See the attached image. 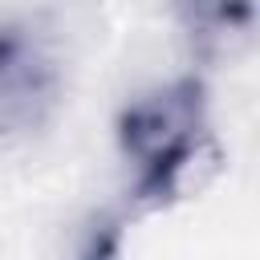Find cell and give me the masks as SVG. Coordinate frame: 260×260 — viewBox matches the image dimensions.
Listing matches in <instances>:
<instances>
[{"label":"cell","mask_w":260,"mask_h":260,"mask_svg":"<svg viewBox=\"0 0 260 260\" xmlns=\"http://www.w3.org/2000/svg\"><path fill=\"white\" fill-rule=\"evenodd\" d=\"M114 138L134 171L130 199L138 207H167L191 195L223 158L207 118V85L195 73L130 98L118 110Z\"/></svg>","instance_id":"cell-1"},{"label":"cell","mask_w":260,"mask_h":260,"mask_svg":"<svg viewBox=\"0 0 260 260\" xmlns=\"http://www.w3.org/2000/svg\"><path fill=\"white\" fill-rule=\"evenodd\" d=\"M65 98V65L32 20L0 24V150L41 134Z\"/></svg>","instance_id":"cell-2"},{"label":"cell","mask_w":260,"mask_h":260,"mask_svg":"<svg viewBox=\"0 0 260 260\" xmlns=\"http://www.w3.org/2000/svg\"><path fill=\"white\" fill-rule=\"evenodd\" d=\"M187 37L199 49H236L252 37L256 8L252 0H175Z\"/></svg>","instance_id":"cell-3"}]
</instances>
